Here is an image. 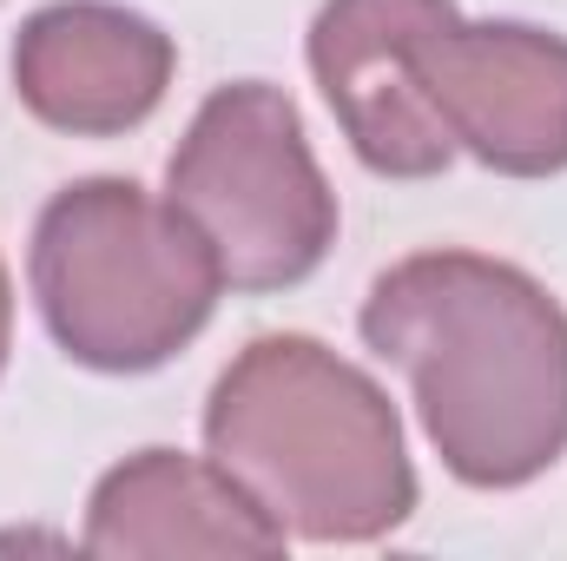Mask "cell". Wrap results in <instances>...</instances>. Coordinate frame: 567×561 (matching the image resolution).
<instances>
[{
	"label": "cell",
	"mask_w": 567,
	"mask_h": 561,
	"mask_svg": "<svg viewBox=\"0 0 567 561\" xmlns=\"http://www.w3.org/2000/svg\"><path fill=\"white\" fill-rule=\"evenodd\" d=\"M363 344L410 377L455 482L522 489L567 456V310L522 265L416 252L370 284Z\"/></svg>",
	"instance_id": "cell-1"
},
{
	"label": "cell",
	"mask_w": 567,
	"mask_h": 561,
	"mask_svg": "<svg viewBox=\"0 0 567 561\" xmlns=\"http://www.w3.org/2000/svg\"><path fill=\"white\" fill-rule=\"evenodd\" d=\"M205 449L297 542H383L416 509L396 404L303 330L251 337L218 370Z\"/></svg>",
	"instance_id": "cell-2"
},
{
	"label": "cell",
	"mask_w": 567,
	"mask_h": 561,
	"mask_svg": "<svg viewBox=\"0 0 567 561\" xmlns=\"http://www.w3.org/2000/svg\"><path fill=\"white\" fill-rule=\"evenodd\" d=\"M27 272L53 344L106 377H140L178 357L225 290L185 212L133 178H80L53 192Z\"/></svg>",
	"instance_id": "cell-3"
},
{
	"label": "cell",
	"mask_w": 567,
	"mask_h": 561,
	"mask_svg": "<svg viewBox=\"0 0 567 561\" xmlns=\"http://www.w3.org/2000/svg\"><path fill=\"white\" fill-rule=\"evenodd\" d=\"M165 198L218 258L231 290L303 284L337 245V192L284 86H218L165 165Z\"/></svg>",
	"instance_id": "cell-4"
},
{
	"label": "cell",
	"mask_w": 567,
	"mask_h": 561,
	"mask_svg": "<svg viewBox=\"0 0 567 561\" xmlns=\"http://www.w3.org/2000/svg\"><path fill=\"white\" fill-rule=\"evenodd\" d=\"M416 93L455 152L508 178L567 172V40L528 20H462L442 0L416 27Z\"/></svg>",
	"instance_id": "cell-5"
},
{
	"label": "cell",
	"mask_w": 567,
	"mask_h": 561,
	"mask_svg": "<svg viewBox=\"0 0 567 561\" xmlns=\"http://www.w3.org/2000/svg\"><path fill=\"white\" fill-rule=\"evenodd\" d=\"M178 47L133 7L113 0H53L13 40L20 106L73 140H113L158 113Z\"/></svg>",
	"instance_id": "cell-6"
},
{
	"label": "cell",
	"mask_w": 567,
	"mask_h": 561,
	"mask_svg": "<svg viewBox=\"0 0 567 561\" xmlns=\"http://www.w3.org/2000/svg\"><path fill=\"white\" fill-rule=\"evenodd\" d=\"M442 0H323L310 20V73L350 152L383 178H435L455 145L416 93V27Z\"/></svg>",
	"instance_id": "cell-7"
},
{
	"label": "cell",
	"mask_w": 567,
	"mask_h": 561,
	"mask_svg": "<svg viewBox=\"0 0 567 561\" xmlns=\"http://www.w3.org/2000/svg\"><path fill=\"white\" fill-rule=\"evenodd\" d=\"M278 522L212 462L140 449L100 476L86 509V555H278Z\"/></svg>",
	"instance_id": "cell-8"
},
{
	"label": "cell",
	"mask_w": 567,
	"mask_h": 561,
	"mask_svg": "<svg viewBox=\"0 0 567 561\" xmlns=\"http://www.w3.org/2000/svg\"><path fill=\"white\" fill-rule=\"evenodd\" d=\"M7 350H13V284H7V265H0V370H7Z\"/></svg>",
	"instance_id": "cell-9"
}]
</instances>
